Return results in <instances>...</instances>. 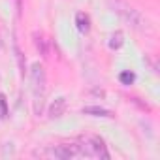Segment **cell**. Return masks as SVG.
Returning a JSON list of instances; mask_svg holds the SVG:
<instances>
[{
    "mask_svg": "<svg viewBox=\"0 0 160 160\" xmlns=\"http://www.w3.org/2000/svg\"><path fill=\"white\" fill-rule=\"evenodd\" d=\"M0 49H2V36H0Z\"/></svg>",
    "mask_w": 160,
    "mask_h": 160,
    "instance_id": "cell-14",
    "label": "cell"
},
{
    "mask_svg": "<svg viewBox=\"0 0 160 160\" xmlns=\"http://www.w3.org/2000/svg\"><path fill=\"white\" fill-rule=\"evenodd\" d=\"M109 4H111L113 12L119 13L126 23H130L134 28H139V25H141V15H139L138 10H134L132 6H128L126 2H122V0H109Z\"/></svg>",
    "mask_w": 160,
    "mask_h": 160,
    "instance_id": "cell-4",
    "label": "cell"
},
{
    "mask_svg": "<svg viewBox=\"0 0 160 160\" xmlns=\"http://www.w3.org/2000/svg\"><path fill=\"white\" fill-rule=\"evenodd\" d=\"M85 115H92V117H106V119H113V111L106 109V108H100V106H87L81 109Z\"/></svg>",
    "mask_w": 160,
    "mask_h": 160,
    "instance_id": "cell-8",
    "label": "cell"
},
{
    "mask_svg": "<svg viewBox=\"0 0 160 160\" xmlns=\"http://www.w3.org/2000/svg\"><path fill=\"white\" fill-rule=\"evenodd\" d=\"M30 91H32V109L34 115H42L45 108V98H47V75L45 68L40 62H34L30 66Z\"/></svg>",
    "mask_w": 160,
    "mask_h": 160,
    "instance_id": "cell-1",
    "label": "cell"
},
{
    "mask_svg": "<svg viewBox=\"0 0 160 160\" xmlns=\"http://www.w3.org/2000/svg\"><path fill=\"white\" fill-rule=\"evenodd\" d=\"M10 115V106H8V100H6V94L0 92V119L6 121Z\"/></svg>",
    "mask_w": 160,
    "mask_h": 160,
    "instance_id": "cell-11",
    "label": "cell"
},
{
    "mask_svg": "<svg viewBox=\"0 0 160 160\" xmlns=\"http://www.w3.org/2000/svg\"><path fill=\"white\" fill-rule=\"evenodd\" d=\"M15 4H17V12L21 13V0H15Z\"/></svg>",
    "mask_w": 160,
    "mask_h": 160,
    "instance_id": "cell-13",
    "label": "cell"
},
{
    "mask_svg": "<svg viewBox=\"0 0 160 160\" xmlns=\"http://www.w3.org/2000/svg\"><path fill=\"white\" fill-rule=\"evenodd\" d=\"M64 111H66V98L58 96L51 102V106L47 109V115H49V119H58V117L64 115Z\"/></svg>",
    "mask_w": 160,
    "mask_h": 160,
    "instance_id": "cell-5",
    "label": "cell"
},
{
    "mask_svg": "<svg viewBox=\"0 0 160 160\" xmlns=\"http://www.w3.org/2000/svg\"><path fill=\"white\" fill-rule=\"evenodd\" d=\"M32 38H34V45H36V49L40 51V55L47 58V57H49V42H47V38H45L42 32H34Z\"/></svg>",
    "mask_w": 160,
    "mask_h": 160,
    "instance_id": "cell-7",
    "label": "cell"
},
{
    "mask_svg": "<svg viewBox=\"0 0 160 160\" xmlns=\"http://www.w3.org/2000/svg\"><path fill=\"white\" fill-rule=\"evenodd\" d=\"M79 154L81 156H89V158H109V151L104 143L102 138L98 136H81L77 143Z\"/></svg>",
    "mask_w": 160,
    "mask_h": 160,
    "instance_id": "cell-2",
    "label": "cell"
},
{
    "mask_svg": "<svg viewBox=\"0 0 160 160\" xmlns=\"http://www.w3.org/2000/svg\"><path fill=\"white\" fill-rule=\"evenodd\" d=\"M108 45H109V49H111V51H117V49H121V47L124 45V32H122V30H115V32L109 36V42H108Z\"/></svg>",
    "mask_w": 160,
    "mask_h": 160,
    "instance_id": "cell-9",
    "label": "cell"
},
{
    "mask_svg": "<svg viewBox=\"0 0 160 160\" xmlns=\"http://www.w3.org/2000/svg\"><path fill=\"white\" fill-rule=\"evenodd\" d=\"M13 53H15V60H17V66H19V73H21V77H25V72H27V60H25L23 51L19 49L17 40H13Z\"/></svg>",
    "mask_w": 160,
    "mask_h": 160,
    "instance_id": "cell-10",
    "label": "cell"
},
{
    "mask_svg": "<svg viewBox=\"0 0 160 160\" xmlns=\"http://www.w3.org/2000/svg\"><path fill=\"white\" fill-rule=\"evenodd\" d=\"M36 156H51V158H73V156H79V149L77 145L73 143H62V145H55V147H49V149H42V151H34Z\"/></svg>",
    "mask_w": 160,
    "mask_h": 160,
    "instance_id": "cell-3",
    "label": "cell"
},
{
    "mask_svg": "<svg viewBox=\"0 0 160 160\" xmlns=\"http://www.w3.org/2000/svg\"><path fill=\"white\" fill-rule=\"evenodd\" d=\"M75 27L81 34H89L91 32V17H89V13L77 12L75 13Z\"/></svg>",
    "mask_w": 160,
    "mask_h": 160,
    "instance_id": "cell-6",
    "label": "cell"
},
{
    "mask_svg": "<svg viewBox=\"0 0 160 160\" xmlns=\"http://www.w3.org/2000/svg\"><path fill=\"white\" fill-rule=\"evenodd\" d=\"M119 81H121L122 85H132V83L136 81V73H134V72H130V70H126V72H121V75H119Z\"/></svg>",
    "mask_w": 160,
    "mask_h": 160,
    "instance_id": "cell-12",
    "label": "cell"
}]
</instances>
